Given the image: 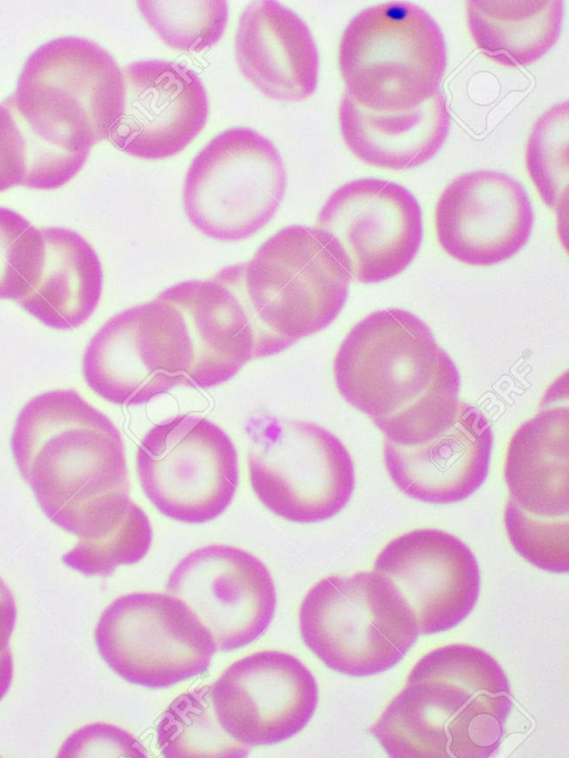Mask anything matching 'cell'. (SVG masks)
Returning <instances> with one entry per match:
<instances>
[{
    "label": "cell",
    "mask_w": 569,
    "mask_h": 758,
    "mask_svg": "<svg viewBox=\"0 0 569 758\" xmlns=\"http://www.w3.org/2000/svg\"><path fill=\"white\" fill-rule=\"evenodd\" d=\"M14 463L43 513L99 550L147 525L130 498L122 438L111 420L74 390L30 399L11 433Z\"/></svg>",
    "instance_id": "1"
},
{
    "label": "cell",
    "mask_w": 569,
    "mask_h": 758,
    "mask_svg": "<svg viewBox=\"0 0 569 758\" xmlns=\"http://www.w3.org/2000/svg\"><path fill=\"white\" fill-rule=\"evenodd\" d=\"M333 378L342 398L398 445L436 435L459 403L453 360L429 327L402 309L379 310L359 321L339 346Z\"/></svg>",
    "instance_id": "2"
},
{
    "label": "cell",
    "mask_w": 569,
    "mask_h": 758,
    "mask_svg": "<svg viewBox=\"0 0 569 758\" xmlns=\"http://www.w3.org/2000/svg\"><path fill=\"white\" fill-rule=\"evenodd\" d=\"M512 708L500 665L469 645L422 656L405 687L371 726L393 758H487L502 740Z\"/></svg>",
    "instance_id": "3"
},
{
    "label": "cell",
    "mask_w": 569,
    "mask_h": 758,
    "mask_svg": "<svg viewBox=\"0 0 569 758\" xmlns=\"http://www.w3.org/2000/svg\"><path fill=\"white\" fill-rule=\"evenodd\" d=\"M214 277L242 311L254 358L268 357L329 326L348 296L350 276L316 229L289 226L246 263Z\"/></svg>",
    "instance_id": "4"
},
{
    "label": "cell",
    "mask_w": 569,
    "mask_h": 758,
    "mask_svg": "<svg viewBox=\"0 0 569 758\" xmlns=\"http://www.w3.org/2000/svg\"><path fill=\"white\" fill-rule=\"evenodd\" d=\"M339 68L346 93L379 112L412 110L439 89L445 39L420 7L389 2L365 9L345 29Z\"/></svg>",
    "instance_id": "5"
},
{
    "label": "cell",
    "mask_w": 569,
    "mask_h": 758,
    "mask_svg": "<svg viewBox=\"0 0 569 758\" xmlns=\"http://www.w3.org/2000/svg\"><path fill=\"white\" fill-rule=\"evenodd\" d=\"M299 626L306 646L327 667L355 677L388 670L419 635L407 604L375 571L320 579L301 601Z\"/></svg>",
    "instance_id": "6"
},
{
    "label": "cell",
    "mask_w": 569,
    "mask_h": 758,
    "mask_svg": "<svg viewBox=\"0 0 569 758\" xmlns=\"http://www.w3.org/2000/svg\"><path fill=\"white\" fill-rule=\"evenodd\" d=\"M122 99L123 76L111 54L87 39L63 37L28 57L4 101L44 136L89 152L108 138Z\"/></svg>",
    "instance_id": "7"
},
{
    "label": "cell",
    "mask_w": 569,
    "mask_h": 758,
    "mask_svg": "<svg viewBox=\"0 0 569 758\" xmlns=\"http://www.w3.org/2000/svg\"><path fill=\"white\" fill-rule=\"evenodd\" d=\"M248 476L257 499L299 523L325 521L345 508L355 467L343 443L313 422L254 417L247 425Z\"/></svg>",
    "instance_id": "8"
},
{
    "label": "cell",
    "mask_w": 569,
    "mask_h": 758,
    "mask_svg": "<svg viewBox=\"0 0 569 758\" xmlns=\"http://www.w3.org/2000/svg\"><path fill=\"white\" fill-rule=\"evenodd\" d=\"M505 527L515 550L549 572L569 566L568 407L542 408L511 436Z\"/></svg>",
    "instance_id": "9"
},
{
    "label": "cell",
    "mask_w": 569,
    "mask_h": 758,
    "mask_svg": "<svg viewBox=\"0 0 569 758\" xmlns=\"http://www.w3.org/2000/svg\"><path fill=\"white\" fill-rule=\"evenodd\" d=\"M194 350L187 318L163 291L111 317L90 339L82 375L100 398L138 406L188 385Z\"/></svg>",
    "instance_id": "10"
},
{
    "label": "cell",
    "mask_w": 569,
    "mask_h": 758,
    "mask_svg": "<svg viewBox=\"0 0 569 758\" xmlns=\"http://www.w3.org/2000/svg\"><path fill=\"white\" fill-rule=\"evenodd\" d=\"M286 182L273 143L250 128H231L212 138L191 161L182 191L184 212L207 237L242 240L270 221Z\"/></svg>",
    "instance_id": "11"
},
{
    "label": "cell",
    "mask_w": 569,
    "mask_h": 758,
    "mask_svg": "<svg viewBox=\"0 0 569 758\" xmlns=\"http://www.w3.org/2000/svg\"><path fill=\"white\" fill-rule=\"evenodd\" d=\"M143 493L168 518L204 523L232 501L238 453L230 437L211 420L179 415L151 427L136 452Z\"/></svg>",
    "instance_id": "12"
},
{
    "label": "cell",
    "mask_w": 569,
    "mask_h": 758,
    "mask_svg": "<svg viewBox=\"0 0 569 758\" xmlns=\"http://www.w3.org/2000/svg\"><path fill=\"white\" fill-rule=\"evenodd\" d=\"M94 639L118 676L148 688H166L203 672L216 651L191 610L169 594L117 598L102 611Z\"/></svg>",
    "instance_id": "13"
},
{
    "label": "cell",
    "mask_w": 569,
    "mask_h": 758,
    "mask_svg": "<svg viewBox=\"0 0 569 758\" xmlns=\"http://www.w3.org/2000/svg\"><path fill=\"white\" fill-rule=\"evenodd\" d=\"M333 255L361 283H376L402 272L422 238L421 210L405 187L365 178L335 190L315 227Z\"/></svg>",
    "instance_id": "14"
},
{
    "label": "cell",
    "mask_w": 569,
    "mask_h": 758,
    "mask_svg": "<svg viewBox=\"0 0 569 758\" xmlns=\"http://www.w3.org/2000/svg\"><path fill=\"white\" fill-rule=\"evenodd\" d=\"M166 588L191 610L219 651L256 640L276 610V588L267 567L232 546L210 545L189 552L170 572Z\"/></svg>",
    "instance_id": "15"
},
{
    "label": "cell",
    "mask_w": 569,
    "mask_h": 758,
    "mask_svg": "<svg viewBox=\"0 0 569 758\" xmlns=\"http://www.w3.org/2000/svg\"><path fill=\"white\" fill-rule=\"evenodd\" d=\"M221 728L246 746L271 745L301 731L318 704L310 670L295 656L262 650L231 664L209 687Z\"/></svg>",
    "instance_id": "16"
},
{
    "label": "cell",
    "mask_w": 569,
    "mask_h": 758,
    "mask_svg": "<svg viewBox=\"0 0 569 758\" xmlns=\"http://www.w3.org/2000/svg\"><path fill=\"white\" fill-rule=\"evenodd\" d=\"M373 571L407 604L420 635L453 628L479 596L475 555L460 539L437 529H416L392 539L378 553Z\"/></svg>",
    "instance_id": "17"
},
{
    "label": "cell",
    "mask_w": 569,
    "mask_h": 758,
    "mask_svg": "<svg viewBox=\"0 0 569 758\" xmlns=\"http://www.w3.org/2000/svg\"><path fill=\"white\" fill-rule=\"evenodd\" d=\"M122 76V108L108 136L119 150L140 159H164L200 133L209 103L193 71L176 62L140 60Z\"/></svg>",
    "instance_id": "18"
},
{
    "label": "cell",
    "mask_w": 569,
    "mask_h": 758,
    "mask_svg": "<svg viewBox=\"0 0 569 758\" xmlns=\"http://www.w3.org/2000/svg\"><path fill=\"white\" fill-rule=\"evenodd\" d=\"M533 211L522 186L506 173L477 170L452 180L440 195L435 228L441 248L471 266H492L528 241Z\"/></svg>",
    "instance_id": "19"
},
{
    "label": "cell",
    "mask_w": 569,
    "mask_h": 758,
    "mask_svg": "<svg viewBox=\"0 0 569 758\" xmlns=\"http://www.w3.org/2000/svg\"><path fill=\"white\" fill-rule=\"evenodd\" d=\"M492 440L485 415L459 401L449 422L429 439L410 446L385 439V466L406 496L453 503L470 497L486 480Z\"/></svg>",
    "instance_id": "20"
},
{
    "label": "cell",
    "mask_w": 569,
    "mask_h": 758,
    "mask_svg": "<svg viewBox=\"0 0 569 758\" xmlns=\"http://www.w3.org/2000/svg\"><path fill=\"white\" fill-rule=\"evenodd\" d=\"M234 52L242 76L270 99L298 102L317 88L319 59L311 32L277 1H254L243 10Z\"/></svg>",
    "instance_id": "21"
},
{
    "label": "cell",
    "mask_w": 569,
    "mask_h": 758,
    "mask_svg": "<svg viewBox=\"0 0 569 758\" xmlns=\"http://www.w3.org/2000/svg\"><path fill=\"white\" fill-rule=\"evenodd\" d=\"M340 132L360 161L388 170H407L431 159L449 130L446 98L438 90L412 110L379 112L343 93L339 106Z\"/></svg>",
    "instance_id": "22"
},
{
    "label": "cell",
    "mask_w": 569,
    "mask_h": 758,
    "mask_svg": "<svg viewBox=\"0 0 569 758\" xmlns=\"http://www.w3.org/2000/svg\"><path fill=\"white\" fill-rule=\"evenodd\" d=\"M163 292L183 311L194 350L189 386L210 388L254 358L247 322L232 293L214 276L177 283Z\"/></svg>",
    "instance_id": "23"
},
{
    "label": "cell",
    "mask_w": 569,
    "mask_h": 758,
    "mask_svg": "<svg viewBox=\"0 0 569 758\" xmlns=\"http://www.w3.org/2000/svg\"><path fill=\"white\" fill-rule=\"evenodd\" d=\"M41 232L40 275L17 302L52 329H74L91 316L100 300V260L90 243L72 230L41 228Z\"/></svg>",
    "instance_id": "24"
},
{
    "label": "cell",
    "mask_w": 569,
    "mask_h": 758,
    "mask_svg": "<svg viewBox=\"0 0 569 758\" xmlns=\"http://www.w3.org/2000/svg\"><path fill=\"white\" fill-rule=\"evenodd\" d=\"M562 1L471 0L467 26L478 49L503 67H522L542 58L556 43Z\"/></svg>",
    "instance_id": "25"
},
{
    "label": "cell",
    "mask_w": 569,
    "mask_h": 758,
    "mask_svg": "<svg viewBox=\"0 0 569 758\" xmlns=\"http://www.w3.org/2000/svg\"><path fill=\"white\" fill-rule=\"evenodd\" d=\"M157 741L164 757H243L249 747L232 739L217 720L209 687L177 697L157 727Z\"/></svg>",
    "instance_id": "26"
},
{
    "label": "cell",
    "mask_w": 569,
    "mask_h": 758,
    "mask_svg": "<svg viewBox=\"0 0 569 758\" xmlns=\"http://www.w3.org/2000/svg\"><path fill=\"white\" fill-rule=\"evenodd\" d=\"M149 27L170 48L200 51L216 44L228 21L226 1H138Z\"/></svg>",
    "instance_id": "27"
},
{
    "label": "cell",
    "mask_w": 569,
    "mask_h": 758,
    "mask_svg": "<svg viewBox=\"0 0 569 758\" xmlns=\"http://www.w3.org/2000/svg\"><path fill=\"white\" fill-rule=\"evenodd\" d=\"M568 104H557L535 123L527 142L529 176L543 202L556 211L566 207Z\"/></svg>",
    "instance_id": "28"
},
{
    "label": "cell",
    "mask_w": 569,
    "mask_h": 758,
    "mask_svg": "<svg viewBox=\"0 0 569 758\" xmlns=\"http://www.w3.org/2000/svg\"><path fill=\"white\" fill-rule=\"evenodd\" d=\"M43 258L41 229L0 207V299L18 300L36 283Z\"/></svg>",
    "instance_id": "29"
},
{
    "label": "cell",
    "mask_w": 569,
    "mask_h": 758,
    "mask_svg": "<svg viewBox=\"0 0 569 758\" xmlns=\"http://www.w3.org/2000/svg\"><path fill=\"white\" fill-rule=\"evenodd\" d=\"M59 757H136L146 758L147 751L129 732L113 725L92 724L76 730L62 744Z\"/></svg>",
    "instance_id": "30"
},
{
    "label": "cell",
    "mask_w": 569,
    "mask_h": 758,
    "mask_svg": "<svg viewBox=\"0 0 569 758\" xmlns=\"http://www.w3.org/2000/svg\"><path fill=\"white\" fill-rule=\"evenodd\" d=\"M23 158L17 123L4 102L0 103V191L21 183Z\"/></svg>",
    "instance_id": "31"
},
{
    "label": "cell",
    "mask_w": 569,
    "mask_h": 758,
    "mask_svg": "<svg viewBox=\"0 0 569 758\" xmlns=\"http://www.w3.org/2000/svg\"><path fill=\"white\" fill-rule=\"evenodd\" d=\"M16 619L17 607L14 598L9 587L0 578V652L8 648Z\"/></svg>",
    "instance_id": "32"
},
{
    "label": "cell",
    "mask_w": 569,
    "mask_h": 758,
    "mask_svg": "<svg viewBox=\"0 0 569 758\" xmlns=\"http://www.w3.org/2000/svg\"><path fill=\"white\" fill-rule=\"evenodd\" d=\"M13 677V660L8 648L0 652V700L7 695Z\"/></svg>",
    "instance_id": "33"
}]
</instances>
